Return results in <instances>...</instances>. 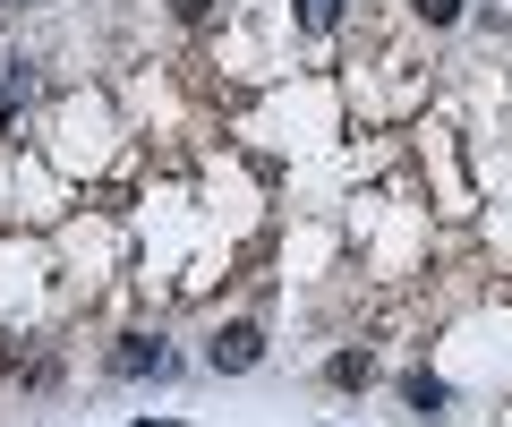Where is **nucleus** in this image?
Segmentation results:
<instances>
[{"mask_svg":"<svg viewBox=\"0 0 512 427\" xmlns=\"http://www.w3.org/2000/svg\"><path fill=\"white\" fill-rule=\"evenodd\" d=\"M299 26H308V35H333V26H342V0H299Z\"/></svg>","mask_w":512,"mask_h":427,"instance_id":"20e7f679","label":"nucleus"},{"mask_svg":"<svg viewBox=\"0 0 512 427\" xmlns=\"http://www.w3.org/2000/svg\"><path fill=\"white\" fill-rule=\"evenodd\" d=\"M18 103H26V77L9 69V86H0V129H9V120H18Z\"/></svg>","mask_w":512,"mask_h":427,"instance_id":"423d86ee","label":"nucleus"},{"mask_svg":"<svg viewBox=\"0 0 512 427\" xmlns=\"http://www.w3.org/2000/svg\"><path fill=\"white\" fill-rule=\"evenodd\" d=\"M205 9H214V0H180V18H205Z\"/></svg>","mask_w":512,"mask_h":427,"instance_id":"6e6552de","label":"nucleus"},{"mask_svg":"<svg viewBox=\"0 0 512 427\" xmlns=\"http://www.w3.org/2000/svg\"><path fill=\"white\" fill-rule=\"evenodd\" d=\"M171 368H180V351L163 334H120V351H111V376H171Z\"/></svg>","mask_w":512,"mask_h":427,"instance_id":"f03ea898","label":"nucleus"},{"mask_svg":"<svg viewBox=\"0 0 512 427\" xmlns=\"http://www.w3.org/2000/svg\"><path fill=\"white\" fill-rule=\"evenodd\" d=\"M256 359H265V334H256V325H222V334L205 342V368L214 376H248Z\"/></svg>","mask_w":512,"mask_h":427,"instance_id":"f257e3e1","label":"nucleus"},{"mask_svg":"<svg viewBox=\"0 0 512 427\" xmlns=\"http://www.w3.org/2000/svg\"><path fill=\"white\" fill-rule=\"evenodd\" d=\"M325 376H333V385H367V376H376V359H367V351H342Z\"/></svg>","mask_w":512,"mask_h":427,"instance_id":"39448f33","label":"nucleus"},{"mask_svg":"<svg viewBox=\"0 0 512 427\" xmlns=\"http://www.w3.org/2000/svg\"><path fill=\"white\" fill-rule=\"evenodd\" d=\"M402 393H410V410H419V419H444V402H453V393H444L436 376H410Z\"/></svg>","mask_w":512,"mask_h":427,"instance_id":"7ed1b4c3","label":"nucleus"},{"mask_svg":"<svg viewBox=\"0 0 512 427\" xmlns=\"http://www.w3.org/2000/svg\"><path fill=\"white\" fill-rule=\"evenodd\" d=\"M419 18H427V26H453V18H461V0H419Z\"/></svg>","mask_w":512,"mask_h":427,"instance_id":"0eeeda50","label":"nucleus"}]
</instances>
